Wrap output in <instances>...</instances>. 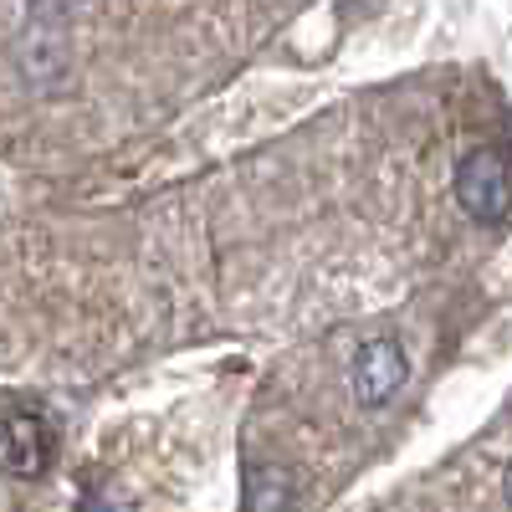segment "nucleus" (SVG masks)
I'll return each instance as SVG.
<instances>
[{"instance_id":"f03ea898","label":"nucleus","mask_w":512,"mask_h":512,"mask_svg":"<svg viewBox=\"0 0 512 512\" xmlns=\"http://www.w3.org/2000/svg\"><path fill=\"white\" fill-rule=\"evenodd\" d=\"M349 379H354V400H359L364 410L390 405V400L400 395V384L410 379V359H405V349H400V338L379 333V338H369V344H359Z\"/></svg>"},{"instance_id":"7ed1b4c3","label":"nucleus","mask_w":512,"mask_h":512,"mask_svg":"<svg viewBox=\"0 0 512 512\" xmlns=\"http://www.w3.org/2000/svg\"><path fill=\"white\" fill-rule=\"evenodd\" d=\"M52 451H57V436L36 410L0 415V472L6 477H21V482L41 477L52 466Z\"/></svg>"},{"instance_id":"20e7f679","label":"nucleus","mask_w":512,"mask_h":512,"mask_svg":"<svg viewBox=\"0 0 512 512\" xmlns=\"http://www.w3.org/2000/svg\"><path fill=\"white\" fill-rule=\"evenodd\" d=\"M21 72L36 82H57L72 62V36H67V11H31L21 41H16Z\"/></svg>"},{"instance_id":"f257e3e1","label":"nucleus","mask_w":512,"mask_h":512,"mask_svg":"<svg viewBox=\"0 0 512 512\" xmlns=\"http://www.w3.org/2000/svg\"><path fill=\"white\" fill-rule=\"evenodd\" d=\"M456 205L477 226H497L512 210V169L497 149H472L456 164Z\"/></svg>"},{"instance_id":"39448f33","label":"nucleus","mask_w":512,"mask_h":512,"mask_svg":"<svg viewBox=\"0 0 512 512\" xmlns=\"http://www.w3.org/2000/svg\"><path fill=\"white\" fill-rule=\"evenodd\" d=\"M246 512H297L287 472H277V466H251L246 472Z\"/></svg>"},{"instance_id":"423d86ee","label":"nucleus","mask_w":512,"mask_h":512,"mask_svg":"<svg viewBox=\"0 0 512 512\" xmlns=\"http://www.w3.org/2000/svg\"><path fill=\"white\" fill-rule=\"evenodd\" d=\"M502 492H507V507H512V466H507V482H502Z\"/></svg>"}]
</instances>
